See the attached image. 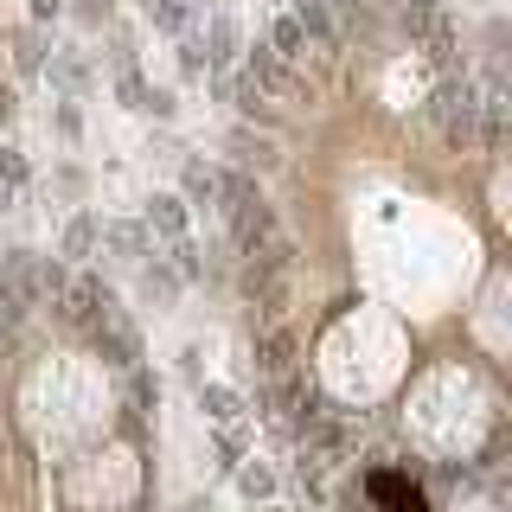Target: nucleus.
Segmentation results:
<instances>
[{
	"label": "nucleus",
	"instance_id": "obj_1",
	"mask_svg": "<svg viewBox=\"0 0 512 512\" xmlns=\"http://www.w3.org/2000/svg\"><path fill=\"white\" fill-rule=\"evenodd\" d=\"M154 224H160V231H173V237H180V231H186V212H180V199H154Z\"/></svg>",
	"mask_w": 512,
	"mask_h": 512
},
{
	"label": "nucleus",
	"instance_id": "obj_3",
	"mask_svg": "<svg viewBox=\"0 0 512 512\" xmlns=\"http://www.w3.org/2000/svg\"><path fill=\"white\" fill-rule=\"evenodd\" d=\"M205 410H212L218 423H231V416H237V397L231 391H205Z\"/></svg>",
	"mask_w": 512,
	"mask_h": 512
},
{
	"label": "nucleus",
	"instance_id": "obj_4",
	"mask_svg": "<svg viewBox=\"0 0 512 512\" xmlns=\"http://www.w3.org/2000/svg\"><path fill=\"white\" fill-rule=\"evenodd\" d=\"M109 244H116L122 256H135V250H141V231H128V224H116V231H109Z\"/></svg>",
	"mask_w": 512,
	"mask_h": 512
},
{
	"label": "nucleus",
	"instance_id": "obj_2",
	"mask_svg": "<svg viewBox=\"0 0 512 512\" xmlns=\"http://www.w3.org/2000/svg\"><path fill=\"white\" fill-rule=\"evenodd\" d=\"M90 244H96V224H90V218H77L71 231H64V256H84Z\"/></svg>",
	"mask_w": 512,
	"mask_h": 512
}]
</instances>
